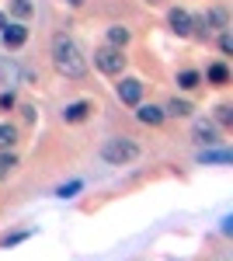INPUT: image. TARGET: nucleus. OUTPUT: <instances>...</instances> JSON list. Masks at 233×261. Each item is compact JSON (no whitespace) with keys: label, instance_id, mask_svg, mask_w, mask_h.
Here are the masks:
<instances>
[{"label":"nucleus","instance_id":"obj_25","mask_svg":"<svg viewBox=\"0 0 233 261\" xmlns=\"http://www.w3.org/2000/svg\"><path fill=\"white\" fill-rule=\"evenodd\" d=\"M7 21H11V18H7V14H4V11H0V32H4V28H7Z\"/></svg>","mask_w":233,"mask_h":261},{"label":"nucleus","instance_id":"obj_2","mask_svg":"<svg viewBox=\"0 0 233 261\" xmlns=\"http://www.w3.org/2000/svg\"><path fill=\"white\" fill-rule=\"evenodd\" d=\"M139 153H143V146L133 136H108L101 143V161L112 164V167H125V164L139 161Z\"/></svg>","mask_w":233,"mask_h":261},{"label":"nucleus","instance_id":"obj_15","mask_svg":"<svg viewBox=\"0 0 233 261\" xmlns=\"http://www.w3.org/2000/svg\"><path fill=\"white\" fill-rule=\"evenodd\" d=\"M230 161H233L230 150H216V146H205L198 153V164H230Z\"/></svg>","mask_w":233,"mask_h":261},{"label":"nucleus","instance_id":"obj_12","mask_svg":"<svg viewBox=\"0 0 233 261\" xmlns=\"http://www.w3.org/2000/svg\"><path fill=\"white\" fill-rule=\"evenodd\" d=\"M195 108L188 98H171L167 105H164V119H188Z\"/></svg>","mask_w":233,"mask_h":261},{"label":"nucleus","instance_id":"obj_8","mask_svg":"<svg viewBox=\"0 0 233 261\" xmlns=\"http://www.w3.org/2000/svg\"><path fill=\"white\" fill-rule=\"evenodd\" d=\"M91 112H94L91 101H70V105L63 108V122H66V125H80V122L91 119Z\"/></svg>","mask_w":233,"mask_h":261},{"label":"nucleus","instance_id":"obj_21","mask_svg":"<svg viewBox=\"0 0 233 261\" xmlns=\"http://www.w3.org/2000/svg\"><path fill=\"white\" fill-rule=\"evenodd\" d=\"M77 192H84V181L73 178V181H66V185H59V188H56V199H73Z\"/></svg>","mask_w":233,"mask_h":261},{"label":"nucleus","instance_id":"obj_17","mask_svg":"<svg viewBox=\"0 0 233 261\" xmlns=\"http://www.w3.org/2000/svg\"><path fill=\"white\" fill-rule=\"evenodd\" d=\"M35 14V4L32 0H11V18L14 21H28Z\"/></svg>","mask_w":233,"mask_h":261},{"label":"nucleus","instance_id":"obj_24","mask_svg":"<svg viewBox=\"0 0 233 261\" xmlns=\"http://www.w3.org/2000/svg\"><path fill=\"white\" fill-rule=\"evenodd\" d=\"M24 237H28V233H7V237H4L0 244H4V247H11V244H21Z\"/></svg>","mask_w":233,"mask_h":261},{"label":"nucleus","instance_id":"obj_16","mask_svg":"<svg viewBox=\"0 0 233 261\" xmlns=\"http://www.w3.org/2000/svg\"><path fill=\"white\" fill-rule=\"evenodd\" d=\"M177 87H181V91L202 87V73H198V70H177Z\"/></svg>","mask_w":233,"mask_h":261},{"label":"nucleus","instance_id":"obj_10","mask_svg":"<svg viewBox=\"0 0 233 261\" xmlns=\"http://www.w3.org/2000/svg\"><path fill=\"white\" fill-rule=\"evenodd\" d=\"M205 24H209V32H230V14H226V7H205Z\"/></svg>","mask_w":233,"mask_h":261},{"label":"nucleus","instance_id":"obj_23","mask_svg":"<svg viewBox=\"0 0 233 261\" xmlns=\"http://www.w3.org/2000/svg\"><path fill=\"white\" fill-rule=\"evenodd\" d=\"M216 45H219V53H223V56H230V53H233V35H230V32H219Z\"/></svg>","mask_w":233,"mask_h":261},{"label":"nucleus","instance_id":"obj_26","mask_svg":"<svg viewBox=\"0 0 233 261\" xmlns=\"http://www.w3.org/2000/svg\"><path fill=\"white\" fill-rule=\"evenodd\" d=\"M66 4H70V7H84L87 0H66Z\"/></svg>","mask_w":233,"mask_h":261},{"label":"nucleus","instance_id":"obj_6","mask_svg":"<svg viewBox=\"0 0 233 261\" xmlns=\"http://www.w3.org/2000/svg\"><path fill=\"white\" fill-rule=\"evenodd\" d=\"M24 42H28L24 21H7V28L0 32V45H4V49H21Z\"/></svg>","mask_w":233,"mask_h":261},{"label":"nucleus","instance_id":"obj_1","mask_svg":"<svg viewBox=\"0 0 233 261\" xmlns=\"http://www.w3.org/2000/svg\"><path fill=\"white\" fill-rule=\"evenodd\" d=\"M49 56H53V66H56L59 77H66V81H84L87 77V56H84V49L66 32H56L53 35Z\"/></svg>","mask_w":233,"mask_h":261},{"label":"nucleus","instance_id":"obj_18","mask_svg":"<svg viewBox=\"0 0 233 261\" xmlns=\"http://www.w3.org/2000/svg\"><path fill=\"white\" fill-rule=\"evenodd\" d=\"M213 122L219 125V129L233 125V105H226V101H223V105H216V108H213Z\"/></svg>","mask_w":233,"mask_h":261},{"label":"nucleus","instance_id":"obj_9","mask_svg":"<svg viewBox=\"0 0 233 261\" xmlns=\"http://www.w3.org/2000/svg\"><path fill=\"white\" fill-rule=\"evenodd\" d=\"M136 122L157 129V125H164V108H160V105H146V101H139V105H136Z\"/></svg>","mask_w":233,"mask_h":261},{"label":"nucleus","instance_id":"obj_13","mask_svg":"<svg viewBox=\"0 0 233 261\" xmlns=\"http://www.w3.org/2000/svg\"><path fill=\"white\" fill-rule=\"evenodd\" d=\"M105 39H108V45H118V49H125V45H129V39H133V32H129L125 24H112V28L105 32Z\"/></svg>","mask_w":233,"mask_h":261},{"label":"nucleus","instance_id":"obj_20","mask_svg":"<svg viewBox=\"0 0 233 261\" xmlns=\"http://www.w3.org/2000/svg\"><path fill=\"white\" fill-rule=\"evenodd\" d=\"M14 167H18V153L14 150H0V178H7Z\"/></svg>","mask_w":233,"mask_h":261},{"label":"nucleus","instance_id":"obj_5","mask_svg":"<svg viewBox=\"0 0 233 261\" xmlns=\"http://www.w3.org/2000/svg\"><path fill=\"white\" fill-rule=\"evenodd\" d=\"M192 140L198 146H216L219 143V125L213 119H195L192 122Z\"/></svg>","mask_w":233,"mask_h":261},{"label":"nucleus","instance_id":"obj_14","mask_svg":"<svg viewBox=\"0 0 233 261\" xmlns=\"http://www.w3.org/2000/svg\"><path fill=\"white\" fill-rule=\"evenodd\" d=\"M18 125L14 122H0V150H14L18 146Z\"/></svg>","mask_w":233,"mask_h":261},{"label":"nucleus","instance_id":"obj_4","mask_svg":"<svg viewBox=\"0 0 233 261\" xmlns=\"http://www.w3.org/2000/svg\"><path fill=\"white\" fill-rule=\"evenodd\" d=\"M115 94L122 105H129V108H136L139 101H143V94H146V84L139 81V77H122V81L115 84Z\"/></svg>","mask_w":233,"mask_h":261},{"label":"nucleus","instance_id":"obj_19","mask_svg":"<svg viewBox=\"0 0 233 261\" xmlns=\"http://www.w3.org/2000/svg\"><path fill=\"white\" fill-rule=\"evenodd\" d=\"M192 39H198V42H209V39H213V32H209V24H205L202 14H192Z\"/></svg>","mask_w":233,"mask_h":261},{"label":"nucleus","instance_id":"obj_11","mask_svg":"<svg viewBox=\"0 0 233 261\" xmlns=\"http://www.w3.org/2000/svg\"><path fill=\"white\" fill-rule=\"evenodd\" d=\"M205 84H213V87H226L230 84V66L219 60V63H209L205 66V77H202Z\"/></svg>","mask_w":233,"mask_h":261},{"label":"nucleus","instance_id":"obj_7","mask_svg":"<svg viewBox=\"0 0 233 261\" xmlns=\"http://www.w3.org/2000/svg\"><path fill=\"white\" fill-rule=\"evenodd\" d=\"M167 24H171V32L177 39H192V14L185 7H171L167 11Z\"/></svg>","mask_w":233,"mask_h":261},{"label":"nucleus","instance_id":"obj_22","mask_svg":"<svg viewBox=\"0 0 233 261\" xmlns=\"http://www.w3.org/2000/svg\"><path fill=\"white\" fill-rule=\"evenodd\" d=\"M14 108H18V94L14 91H4L0 94V112H14Z\"/></svg>","mask_w":233,"mask_h":261},{"label":"nucleus","instance_id":"obj_3","mask_svg":"<svg viewBox=\"0 0 233 261\" xmlns=\"http://www.w3.org/2000/svg\"><path fill=\"white\" fill-rule=\"evenodd\" d=\"M125 49H118V45H97L94 49V70L97 73H105V77H122L125 73Z\"/></svg>","mask_w":233,"mask_h":261},{"label":"nucleus","instance_id":"obj_27","mask_svg":"<svg viewBox=\"0 0 233 261\" xmlns=\"http://www.w3.org/2000/svg\"><path fill=\"white\" fill-rule=\"evenodd\" d=\"M146 4H164V0H146Z\"/></svg>","mask_w":233,"mask_h":261}]
</instances>
